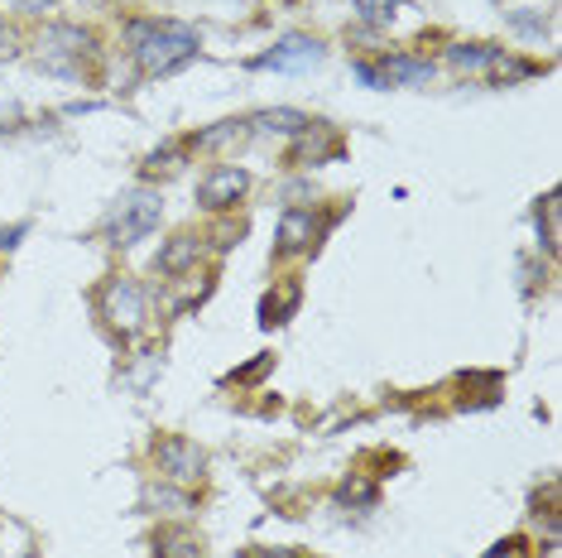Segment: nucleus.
Wrapping results in <instances>:
<instances>
[{"instance_id":"1","label":"nucleus","mask_w":562,"mask_h":558,"mask_svg":"<svg viewBox=\"0 0 562 558\" xmlns=\"http://www.w3.org/2000/svg\"><path fill=\"white\" fill-rule=\"evenodd\" d=\"M125 40H131V58L139 78H169V72L188 68L198 58V40L183 24H169V20H131Z\"/></svg>"},{"instance_id":"2","label":"nucleus","mask_w":562,"mask_h":558,"mask_svg":"<svg viewBox=\"0 0 562 558\" xmlns=\"http://www.w3.org/2000/svg\"><path fill=\"white\" fill-rule=\"evenodd\" d=\"M145 313H149V299L131 275L106 279V289H101V319H106L111 333H121V337L139 333V327H145Z\"/></svg>"},{"instance_id":"3","label":"nucleus","mask_w":562,"mask_h":558,"mask_svg":"<svg viewBox=\"0 0 562 558\" xmlns=\"http://www.w3.org/2000/svg\"><path fill=\"white\" fill-rule=\"evenodd\" d=\"M44 63L54 72H63V78H78V72L87 68V63L97 58V40L87 30H78V24H58V30H48L44 34Z\"/></svg>"},{"instance_id":"4","label":"nucleus","mask_w":562,"mask_h":558,"mask_svg":"<svg viewBox=\"0 0 562 558\" xmlns=\"http://www.w3.org/2000/svg\"><path fill=\"white\" fill-rule=\"evenodd\" d=\"M327 58V44L313 40V34H289V40H279L270 54L250 58L255 72H308L317 63Z\"/></svg>"},{"instance_id":"5","label":"nucleus","mask_w":562,"mask_h":558,"mask_svg":"<svg viewBox=\"0 0 562 558\" xmlns=\"http://www.w3.org/2000/svg\"><path fill=\"white\" fill-rule=\"evenodd\" d=\"M159 217H164L159 193H135V198H125V202H121V212H116V217H111V226H106L111 246H135L139 236L155 232Z\"/></svg>"},{"instance_id":"6","label":"nucleus","mask_w":562,"mask_h":558,"mask_svg":"<svg viewBox=\"0 0 562 558\" xmlns=\"http://www.w3.org/2000/svg\"><path fill=\"white\" fill-rule=\"evenodd\" d=\"M356 78L366 87H414L432 78V63L428 58H408V54H390L380 63H356Z\"/></svg>"},{"instance_id":"7","label":"nucleus","mask_w":562,"mask_h":558,"mask_svg":"<svg viewBox=\"0 0 562 558\" xmlns=\"http://www.w3.org/2000/svg\"><path fill=\"white\" fill-rule=\"evenodd\" d=\"M155 462H159V472L169 477V481H198V477H207V453H202L198 443H188V438H164L159 448H155Z\"/></svg>"},{"instance_id":"8","label":"nucleus","mask_w":562,"mask_h":558,"mask_svg":"<svg viewBox=\"0 0 562 558\" xmlns=\"http://www.w3.org/2000/svg\"><path fill=\"white\" fill-rule=\"evenodd\" d=\"M250 193V174L246 169H236V164H226V169H212L207 179H202L198 188V202L207 212H226V208H236L240 198Z\"/></svg>"},{"instance_id":"9","label":"nucleus","mask_w":562,"mask_h":558,"mask_svg":"<svg viewBox=\"0 0 562 558\" xmlns=\"http://www.w3.org/2000/svg\"><path fill=\"white\" fill-rule=\"evenodd\" d=\"M317 232H323L317 212H308V208L284 212V217H279V256H289V250H313Z\"/></svg>"},{"instance_id":"10","label":"nucleus","mask_w":562,"mask_h":558,"mask_svg":"<svg viewBox=\"0 0 562 558\" xmlns=\"http://www.w3.org/2000/svg\"><path fill=\"white\" fill-rule=\"evenodd\" d=\"M562 193H548L539 198V208H533V226H539V246H543V256H558L562 250Z\"/></svg>"},{"instance_id":"11","label":"nucleus","mask_w":562,"mask_h":558,"mask_svg":"<svg viewBox=\"0 0 562 558\" xmlns=\"http://www.w3.org/2000/svg\"><path fill=\"white\" fill-rule=\"evenodd\" d=\"M533 72H539V63H524L515 54H505V48H495L491 68H485V82H491V87H509V82H519V78H533Z\"/></svg>"},{"instance_id":"12","label":"nucleus","mask_w":562,"mask_h":558,"mask_svg":"<svg viewBox=\"0 0 562 558\" xmlns=\"http://www.w3.org/2000/svg\"><path fill=\"white\" fill-rule=\"evenodd\" d=\"M250 125L255 131H270V135H299L303 125H308V116L293 107H270V111H255Z\"/></svg>"},{"instance_id":"13","label":"nucleus","mask_w":562,"mask_h":558,"mask_svg":"<svg viewBox=\"0 0 562 558\" xmlns=\"http://www.w3.org/2000/svg\"><path fill=\"white\" fill-rule=\"evenodd\" d=\"M155 549H159V558H207V549H202V539L193 529H159Z\"/></svg>"},{"instance_id":"14","label":"nucleus","mask_w":562,"mask_h":558,"mask_svg":"<svg viewBox=\"0 0 562 558\" xmlns=\"http://www.w3.org/2000/svg\"><path fill=\"white\" fill-rule=\"evenodd\" d=\"M198 256H202V241L198 236H178V241H169V246L159 250V270L178 275V270H188Z\"/></svg>"},{"instance_id":"15","label":"nucleus","mask_w":562,"mask_h":558,"mask_svg":"<svg viewBox=\"0 0 562 558\" xmlns=\"http://www.w3.org/2000/svg\"><path fill=\"white\" fill-rule=\"evenodd\" d=\"M491 54H495V44H457V48H447V63H452L457 72H481L485 78Z\"/></svg>"},{"instance_id":"16","label":"nucleus","mask_w":562,"mask_h":558,"mask_svg":"<svg viewBox=\"0 0 562 558\" xmlns=\"http://www.w3.org/2000/svg\"><path fill=\"white\" fill-rule=\"evenodd\" d=\"M299 303V289H270V294L260 299V323L265 327H279L289 319V309Z\"/></svg>"},{"instance_id":"17","label":"nucleus","mask_w":562,"mask_h":558,"mask_svg":"<svg viewBox=\"0 0 562 558\" xmlns=\"http://www.w3.org/2000/svg\"><path fill=\"white\" fill-rule=\"evenodd\" d=\"M178 169H183V149H173V145L155 149V155L139 164V174H145V179H169V174H178Z\"/></svg>"},{"instance_id":"18","label":"nucleus","mask_w":562,"mask_h":558,"mask_svg":"<svg viewBox=\"0 0 562 558\" xmlns=\"http://www.w3.org/2000/svg\"><path fill=\"white\" fill-rule=\"evenodd\" d=\"M246 131H250V121H222V125H216V131H202V135L193 140V145L222 149V145H236V140H240V135H246Z\"/></svg>"},{"instance_id":"19","label":"nucleus","mask_w":562,"mask_h":558,"mask_svg":"<svg viewBox=\"0 0 562 558\" xmlns=\"http://www.w3.org/2000/svg\"><path fill=\"white\" fill-rule=\"evenodd\" d=\"M337 501H341V505H370V501H375V487H370L366 477H351V481H341Z\"/></svg>"},{"instance_id":"20","label":"nucleus","mask_w":562,"mask_h":558,"mask_svg":"<svg viewBox=\"0 0 562 558\" xmlns=\"http://www.w3.org/2000/svg\"><path fill=\"white\" fill-rule=\"evenodd\" d=\"M361 5V20H370V24H385V20H394V10H404L400 0H356Z\"/></svg>"},{"instance_id":"21","label":"nucleus","mask_w":562,"mask_h":558,"mask_svg":"<svg viewBox=\"0 0 562 558\" xmlns=\"http://www.w3.org/2000/svg\"><path fill=\"white\" fill-rule=\"evenodd\" d=\"M145 505L149 511H178V505H188L183 491H159V487H149L145 491Z\"/></svg>"},{"instance_id":"22","label":"nucleus","mask_w":562,"mask_h":558,"mask_svg":"<svg viewBox=\"0 0 562 558\" xmlns=\"http://www.w3.org/2000/svg\"><path fill=\"white\" fill-rule=\"evenodd\" d=\"M553 501H558V481H548L543 491H533V515L548 520V525H553Z\"/></svg>"},{"instance_id":"23","label":"nucleus","mask_w":562,"mask_h":558,"mask_svg":"<svg viewBox=\"0 0 562 558\" xmlns=\"http://www.w3.org/2000/svg\"><path fill=\"white\" fill-rule=\"evenodd\" d=\"M15 54H20V40H15V30H10V24L0 20V63H5V58H15Z\"/></svg>"},{"instance_id":"24","label":"nucleus","mask_w":562,"mask_h":558,"mask_svg":"<svg viewBox=\"0 0 562 558\" xmlns=\"http://www.w3.org/2000/svg\"><path fill=\"white\" fill-rule=\"evenodd\" d=\"M524 549H529L524 539H501V544H495V549L485 554V558H524Z\"/></svg>"},{"instance_id":"25","label":"nucleus","mask_w":562,"mask_h":558,"mask_svg":"<svg viewBox=\"0 0 562 558\" xmlns=\"http://www.w3.org/2000/svg\"><path fill=\"white\" fill-rule=\"evenodd\" d=\"M509 24H515V30H524V34H543V30H548L543 15H509Z\"/></svg>"},{"instance_id":"26","label":"nucleus","mask_w":562,"mask_h":558,"mask_svg":"<svg viewBox=\"0 0 562 558\" xmlns=\"http://www.w3.org/2000/svg\"><path fill=\"white\" fill-rule=\"evenodd\" d=\"M270 366H274L270 357H260V361H255V366H240V371H236L232 380H260V376H270Z\"/></svg>"},{"instance_id":"27","label":"nucleus","mask_w":562,"mask_h":558,"mask_svg":"<svg viewBox=\"0 0 562 558\" xmlns=\"http://www.w3.org/2000/svg\"><path fill=\"white\" fill-rule=\"evenodd\" d=\"M20 236H24V226H10V232H0V250H15Z\"/></svg>"},{"instance_id":"28","label":"nucleus","mask_w":562,"mask_h":558,"mask_svg":"<svg viewBox=\"0 0 562 558\" xmlns=\"http://www.w3.org/2000/svg\"><path fill=\"white\" fill-rule=\"evenodd\" d=\"M15 5H20V10H30V15H44V10L54 5V0H15Z\"/></svg>"},{"instance_id":"29","label":"nucleus","mask_w":562,"mask_h":558,"mask_svg":"<svg viewBox=\"0 0 562 558\" xmlns=\"http://www.w3.org/2000/svg\"><path fill=\"white\" fill-rule=\"evenodd\" d=\"M240 558H289V554H270V549H250V554H240Z\"/></svg>"}]
</instances>
